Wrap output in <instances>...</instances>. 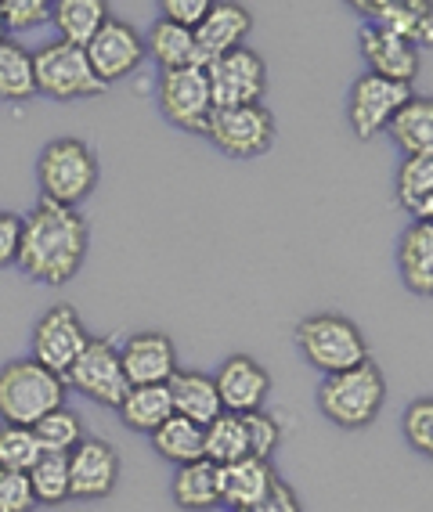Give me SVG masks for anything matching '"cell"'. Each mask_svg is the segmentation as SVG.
I'll list each match as a JSON object with an SVG mask.
<instances>
[{
	"label": "cell",
	"instance_id": "obj_27",
	"mask_svg": "<svg viewBox=\"0 0 433 512\" xmlns=\"http://www.w3.org/2000/svg\"><path fill=\"white\" fill-rule=\"evenodd\" d=\"M145 51L148 58L170 73V69H185V65H195V37L192 29L174 26V22L156 19L152 29L145 33Z\"/></svg>",
	"mask_w": 433,
	"mask_h": 512
},
{
	"label": "cell",
	"instance_id": "obj_39",
	"mask_svg": "<svg viewBox=\"0 0 433 512\" xmlns=\"http://www.w3.org/2000/svg\"><path fill=\"white\" fill-rule=\"evenodd\" d=\"M246 512H304V505H300V494H296L293 487H289L286 480L278 476L275 484L260 494L257 502L249 505Z\"/></svg>",
	"mask_w": 433,
	"mask_h": 512
},
{
	"label": "cell",
	"instance_id": "obj_35",
	"mask_svg": "<svg viewBox=\"0 0 433 512\" xmlns=\"http://www.w3.org/2000/svg\"><path fill=\"white\" fill-rule=\"evenodd\" d=\"M401 433H405L408 448L419 451L433 462V397H415L401 415Z\"/></svg>",
	"mask_w": 433,
	"mask_h": 512
},
{
	"label": "cell",
	"instance_id": "obj_42",
	"mask_svg": "<svg viewBox=\"0 0 433 512\" xmlns=\"http://www.w3.org/2000/svg\"><path fill=\"white\" fill-rule=\"evenodd\" d=\"M412 220H430V224H433V195L423 202V206H419V213H415Z\"/></svg>",
	"mask_w": 433,
	"mask_h": 512
},
{
	"label": "cell",
	"instance_id": "obj_5",
	"mask_svg": "<svg viewBox=\"0 0 433 512\" xmlns=\"http://www.w3.org/2000/svg\"><path fill=\"white\" fill-rule=\"evenodd\" d=\"M296 347L304 361L322 375L347 372V368L369 361V339L361 336V325L343 314H311L296 325Z\"/></svg>",
	"mask_w": 433,
	"mask_h": 512
},
{
	"label": "cell",
	"instance_id": "obj_19",
	"mask_svg": "<svg viewBox=\"0 0 433 512\" xmlns=\"http://www.w3.org/2000/svg\"><path fill=\"white\" fill-rule=\"evenodd\" d=\"M130 386H163L177 372V347L166 332H134L120 347Z\"/></svg>",
	"mask_w": 433,
	"mask_h": 512
},
{
	"label": "cell",
	"instance_id": "obj_7",
	"mask_svg": "<svg viewBox=\"0 0 433 512\" xmlns=\"http://www.w3.org/2000/svg\"><path fill=\"white\" fill-rule=\"evenodd\" d=\"M33 73H37V94H47L55 101H83V98H102L105 87L94 76L87 51L62 40H51L40 51H33Z\"/></svg>",
	"mask_w": 433,
	"mask_h": 512
},
{
	"label": "cell",
	"instance_id": "obj_20",
	"mask_svg": "<svg viewBox=\"0 0 433 512\" xmlns=\"http://www.w3.org/2000/svg\"><path fill=\"white\" fill-rule=\"evenodd\" d=\"M397 275L412 296L433 300V224L430 220H408V228L397 238Z\"/></svg>",
	"mask_w": 433,
	"mask_h": 512
},
{
	"label": "cell",
	"instance_id": "obj_29",
	"mask_svg": "<svg viewBox=\"0 0 433 512\" xmlns=\"http://www.w3.org/2000/svg\"><path fill=\"white\" fill-rule=\"evenodd\" d=\"M249 455V440L246 426H242V415L221 412L210 426H203V458L213 466H231L239 458Z\"/></svg>",
	"mask_w": 433,
	"mask_h": 512
},
{
	"label": "cell",
	"instance_id": "obj_9",
	"mask_svg": "<svg viewBox=\"0 0 433 512\" xmlns=\"http://www.w3.org/2000/svg\"><path fill=\"white\" fill-rule=\"evenodd\" d=\"M65 386H73L76 394L87 401L105 404V408H120L123 397L130 394L127 372H123L120 347L109 336H91L87 350L76 357V365L62 375Z\"/></svg>",
	"mask_w": 433,
	"mask_h": 512
},
{
	"label": "cell",
	"instance_id": "obj_12",
	"mask_svg": "<svg viewBox=\"0 0 433 512\" xmlns=\"http://www.w3.org/2000/svg\"><path fill=\"white\" fill-rule=\"evenodd\" d=\"M408 98H412V87L390 83L383 76L361 73L351 83V94H347V123H351L354 138L369 141L376 134H387L390 119L397 116V109Z\"/></svg>",
	"mask_w": 433,
	"mask_h": 512
},
{
	"label": "cell",
	"instance_id": "obj_24",
	"mask_svg": "<svg viewBox=\"0 0 433 512\" xmlns=\"http://www.w3.org/2000/svg\"><path fill=\"white\" fill-rule=\"evenodd\" d=\"M170 498H174L177 509L185 512H213L221 509V469L199 458V462H188V466L174 469V480H170Z\"/></svg>",
	"mask_w": 433,
	"mask_h": 512
},
{
	"label": "cell",
	"instance_id": "obj_30",
	"mask_svg": "<svg viewBox=\"0 0 433 512\" xmlns=\"http://www.w3.org/2000/svg\"><path fill=\"white\" fill-rule=\"evenodd\" d=\"M37 94V73H33V51L15 40L0 44V101L22 105Z\"/></svg>",
	"mask_w": 433,
	"mask_h": 512
},
{
	"label": "cell",
	"instance_id": "obj_38",
	"mask_svg": "<svg viewBox=\"0 0 433 512\" xmlns=\"http://www.w3.org/2000/svg\"><path fill=\"white\" fill-rule=\"evenodd\" d=\"M37 509V494L29 484V473L15 469H0V512H33Z\"/></svg>",
	"mask_w": 433,
	"mask_h": 512
},
{
	"label": "cell",
	"instance_id": "obj_36",
	"mask_svg": "<svg viewBox=\"0 0 433 512\" xmlns=\"http://www.w3.org/2000/svg\"><path fill=\"white\" fill-rule=\"evenodd\" d=\"M242 426H246V440H249V455L253 458H275V451L282 448V422L271 412H249L242 415Z\"/></svg>",
	"mask_w": 433,
	"mask_h": 512
},
{
	"label": "cell",
	"instance_id": "obj_13",
	"mask_svg": "<svg viewBox=\"0 0 433 512\" xmlns=\"http://www.w3.org/2000/svg\"><path fill=\"white\" fill-rule=\"evenodd\" d=\"M87 62H91L94 76L109 87V83H120L127 80V76H134L141 69V62L148 58L145 51V37H141L138 29L130 26V22L123 19H109L98 33H94V40L87 47Z\"/></svg>",
	"mask_w": 433,
	"mask_h": 512
},
{
	"label": "cell",
	"instance_id": "obj_8",
	"mask_svg": "<svg viewBox=\"0 0 433 512\" xmlns=\"http://www.w3.org/2000/svg\"><path fill=\"white\" fill-rule=\"evenodd\" d=\"M156 105L170 127L185 130V134H206V123L213 116V101L203 65H185V69L159 73Z\"/></svg>",
	"mask_w": 433,
	"mask_h": 512
},
{
	"label": "cell",
	"instance_id": "obj_32",
	"mask_svg": "<svg viewBox=\"0 0 433 512\" xmlns=\"http://www.w3.org/2000/svg\"><path fill=\"white\" fill-rule=\"evenodd\" d=\"M433 195V159H405L394 177V202L408 217L419 213L426 199Z\"/></svg>",
	"mask_w": 433,
	"mask_h": 512
},
{
	"label": "cell",
	"instance_id": "obj_43",
	"mask_svg": "<svg viewBox=\"0 0 433 512\" xmlns=\"http://www.w3.org/2000/svg\"><path fill=\"white\" fill-rule=\"evenodd\" d=\"M8 40V26H4V11H0V44Z\"/></svg>",
	"mask_w": 433,
	"mask_h": 512
},
{
	"label": "cell",
	"instance_id": "obj_41",
	"mask_svg": "<svg viewBox=\"0 0 433 512\" xmlns=\"http://www.w3.org/2000/svg\"><path fill=\"white\" fill-rule=\"evenodd\" d=\"M19 242H22V217L0 210V271L19 260Z\"/></svg>",
	"mask_w": 433,
	"mask_h": 512
},
{
	"label": "cell",
	"instance_id": "obj_3",
	"mask_svg": "<svg viewBox=\"0 0 433 512\" xmlns=\"http://www.w3.org/2000/svg\"><path fill=\"white\" fill-rule=\"evenodd\" d=\"M98 177H102V163L94 156V148L83 138H73V134L47 141L37 159L40 199L55 202V206L76 210L83 199L94 195Z\"/></svg>",
	"mask_w": 433,
	"mask_h": 512
},
{
	"label": "cell",
	"instance_id": "obj_1",
	"mask_svg": "<svg viewBox=\"0 0 433 512\" xmlns=\"http://www.w3.org/2000/svg\"><path fill=\"white\" fill-rule=\"evenodd\" d=\"M87 246H91V231H87V220L80 217V210L40 199L22 217V242L15 264L29 282L58 289L80 275Z\"/></svg>",
	"mask_w": 433,
	"mask_h": 512
},
{
	"label": "cell",
	"instance_id": "obj_6",
	"mask_svg": "<svg viewBox=\"0 0 433 512\" xmlns=\"http://www.w3.org/2000/svg\"><path fill=\"white\" fill-rule=\"evenodd\" d=\"M206 141H210L221 156L228 159H260L275 148L278 123L275 112L260 101V105H242V109H213L210 123H206Z\"/></svg>",
	"mask_w": 433,
	"mask_h": 512
},
{
	"label": "cell",
	"instance_id": "obj_33",
	"mask_svg": "<svg viewBox=\"0 0 433 512\" xmlns=\"http://www.w3.org/2000/svg\"><path fill=\"white\" fill-rule=\"evenodd\" d=\"M29 484L37 494V505L69 502V455H40L29 469Z\"/></svg>",
	"mask_w": 433,
	"mask_h": 512
},
{
	"label": "cell",
	"instance_id": "obj_4",
	"mask_svg": "<svg viewBox=\"0 0 433 512\" xmlns=\"http://www.w3.org/2000/svg\"><path fill=\"white\" fill-rule=\"evenodd\" d=\"M65 404V379L33 357L8 361L0 368V422L4 426H37L44 415Z\"/></svg>",
	"mask_w": 433,
	"mask_h": 512
},
{
	"label": "cell",
	"instance_id": "obj_11",
	"mask_svg": "<svg viewBox=\"0 0 433 512\" xmlns=\"http://www.w3.org/2000/svg\"><path fill=\"white\" fill-rule=\"evenodd\" d=\"M87 343H91V332H87L73 303L47 307L37 325H33V361H40L55 375L69 372L76 365V357L87 350Z\"/></svg>",
	"mask_w": 433,
	"mask_h": 512
},
{
	"label": "cell",
	"instance_id": "obj_16",
	"mask_svg": "<svg viewBox=\"0 0 433 512\" xmlns=\"http://www.w3.org/2000/svg\"><path fill=\"white\" fill-rule=\"evenodd\" d=\"M217 397H221V408L231 415H249L260 412L271 397V375L268 368L260 365L257 357L249 354H231L221 361L217 375Z\"/></svg>",
	"mask_w": 433,
	"mask_h": 512
},
{
	"label": "cell",
	"instance_id": "obj_40",
	"mask_svg": "<svg viewBox=\"0 0 433 512\" xmlns=\"http://www.w3.org/2000/svg\"><path fill=\"white\" fill-rule=\"evenodd\" d=\"M213 0H163V19L174 22V26H185L195 33V26L206 19V11H210Z\"/></svg>",
	"mask_w": 433,
	"mask_h": 512
},
{
	"label": "cell",
	"instance_id": "obj_18",
	"mask_svg": "<svg viewBox=\"0 0 433 512\" xmlns=\"http://www.w3.org/2000/svg\"><path fill=\"white\" fill-rule=\"evenodd\" d=\"M358 15L369 19V26L390 29L412 47H433V4L430 0H354Z\"/></svg>",
	"mask_w": 433,
	"mask_h": 512
},
{
	"label": "cell",
	"instance_id": "obj_34",
	"mask_svg": "<svg viewBox=\"0 0 433 512\" xmlns=\"http://www.w3.org/2000/svg\"><path fill=\"white\" fill-rule=\"evenodd\" d=\"M44 455L29 426H4L0 422V469H15V473H29L33 462Z\"/></svg>",
	"mask_w": 433,
	"mask_h": 512
},
{
	"label": "cell",
	"instance_id": "obj_10",
	"mask_svg": "<svg viewBox=\"0 0 433 512\" xmlns=\"http://www.w3.org/2000/svg\"><path fill=\"white\" fill-rule=\"evenodd\" d=\"M206 80H210L213 109L260 105L268 91V62L253 47H239V51L206 65Z\"/></svg>",
	"mask_w": 433,
	"mask_h": 512
},
{
	"label": "cell",
	"instance_id": "obj_21",
	"mask_svg": "<svg viewBox=\"0 0 433 512\" xmlns=\"http://www.w3.org/2000/svg\"><path fill=\"white\" fill-rule=\"evenodd\" d=\"M166 390H170L174 415L195 422V426H210V422L224 412L221 397H217V383H213V375H206V372L177 368V372L170 375Z\"/></svg>",
	"mask_w": 433,
	"mask_h": 512
},
{
	"label": "cell",
	"instance_id": "obj_23",
	"mask_svg": "<svg viewBox=\"0 0 433 512\" xmlns=\"http://www.w3.org/2000/svg\"><path fill=\"white\" fill-rule=\"evenodd\" d=\"M405 159H433V98L430 94H412V98L397 109V116L387 127Z\"/></svg>",
	"mask_w": 433,
	"mask_h": 512
},
{
	"label": "cell",
	"instance_id": "obj_22",
	"mask_svg": "<svg viewBox=\"0 0 433 512\" xmlns=\"http://www.w3.org/2000/svg\"><path fill=\"white\" fill-rule=\"evenodd\" d=\"M275 480L278 473L268 458L246 455L239 462H231V466H221V509L246 512Z\"/></svg>",
	"mask_w": 433,
	"mask_h": 512
},
{
	"label": "cell",
	"instance_id": "obj_2",
	"mask_svg": "<svg viewBox=\"0 0 433 512\" xmlns=\"http://www.w3.org/2000/svg\"><path fill=\"white\" fill-rule=\"evenodd\" d=\"M387 404V375L376 361H361L347 372L322 375L318 383V408L340 430H365L379 419Z\"/></svg>",
	"mask_w": 433,
	"mask_h": 512
},
{
	"label": "cell",
	"instance_id": "obj_25",
	"mask_svg": "<svg viewBox=\"0 0 433 512\" xmlns=\"http://www.w3.org/2000/svg\"><path fill=\"white\" fill-rule=\"evenodd\" d=\"M109 4L105 0H58L51 4V26H55L58 40L73 47H87L94 33L109 22Z\"/></svg>",
	"mask_w": 433,
	"mask_h": 512
},
{
	"label": "cell",
	"instance_id": "obj_37",
	"mask_svg": "<svg viewBox=\"0 0 433 512\" xmlns=\"http://www.w3.org/2000/svg\"><path fill=\"white\" fill-rule=\"evenodd\" d=\"M0 11H4L8 33H26V29L51 22V4L47 0H0Z\"/></svg>",
	"mask_w": 433,
	"mask_h": 512
},
{
	"label": "cell",
	"instance_id": "obj_17",
	"mask_svg": "<svg viewBox=\"0 0 433 512\" xmlns=\"http://www.w3.org/2000/svg\"><path fill=\"white\" fill-rule=\"evenodd\" d=\"M358 47H361V58L369 62L372 76H383V80H390V83L412 87L415 76L423 73V55H419V47H412L408 40L390 33V29H379V26H369V22H365L358 33Z\"/></svg>",
	"mask_w": 433,
	"mask_h": 512
},
{
	"label": "cell",
	"instance_id": "obj_26",
	"mask_svg": "<svg viewBox=\"0 0 433 512\" xmlns=\"http://www.w3.org/2000/svg\"><path fill=\"white\" fill-rule=\"evenodd\" d=\"M123 419V426H130L134 433H152L163 426L170 415H174V404H170V390L163 386H130V394L123 397V404L116 408Z\"/></svg>",
	"mask_w": 433,
	"mask_h": 512
},
{
	"label": "cell",
	"instance_id": "obj_14",
	"mask_svg": "<svg viewBox=\"0 0 433 512\" xmlns=\"http://www.w3.org/2000/svg\"><path fill=\"white\" fill-rule=\"evenodd\" d=\"M120 484V451L102 437H83L76 451H69V498L98 502L109 498Z\"/></svg>",
	"mask_w": 433,
	"mask_h": 512
},
{
	"label": "cell",
	"instance_id": "obj_31",
	"mask_svg": "<svg viewBox=\"0 0 433 512\" xmlns=\"http://www.w3.org/2000/svg\"><path fill=\"white\" fill-rule=\"evenodd\" d=\"M33 437H37L40 451H47V455H69V451H76L83 444V419L80 412H73V408H55L51 415H44V419L33 426Z\"/></svg>",
	"mask_w": 433,
	"mask_h": 512
},
{
	"label": "cell",
	"instance_id": "obj_15",
	"mask_svg": "<svg viewBox=\"0 0 433 512\" xmlns=\"http://www.w3.org/2000/svg\"><path fill=\"white\" fill-rule=\"evenodd\" d=\"M253 33V15H249L246 4H235V0H217L210 4L206 19L195 26V65H210L217 58L231 55L246 47V37Z\"/></svg>",
	"mask_w": 433,
	"mask_h": 512
},
{
	"label": "cell",
	"instance_id": "obj_28",
	"mask_svg": "<svg viewBox=\"0 0 433 512\" xmlns=\"http://www.w3.org/2000/svg\"><path fill=\"white\" fill-rule=\"evenodd\" d=\"M152 451H156L163 462L170 466H188V462H199L203 458V426L181 419V415H170V419L152 433Z\"/></svg>",
	"mask_w": 433,
	"mask_h": 512
}]
</instances>
